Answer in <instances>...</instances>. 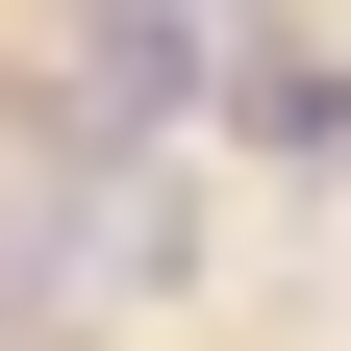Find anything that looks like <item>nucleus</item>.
Segmentation results:
<instances>
[{"label":"nucleus","instance_id":"f257e3e1","mask_svg":"<svg viewBox=\"0 0 351 351\" xmlns=\"http://www.w3.org/2000/svg\"><path fill=\"white\" fill-rule=\"evenodd\" d=\"M226 51H251L226 0H75V125H176Z\"/></svg>","mask_w":351,"mask_h":351}]
</instances>
